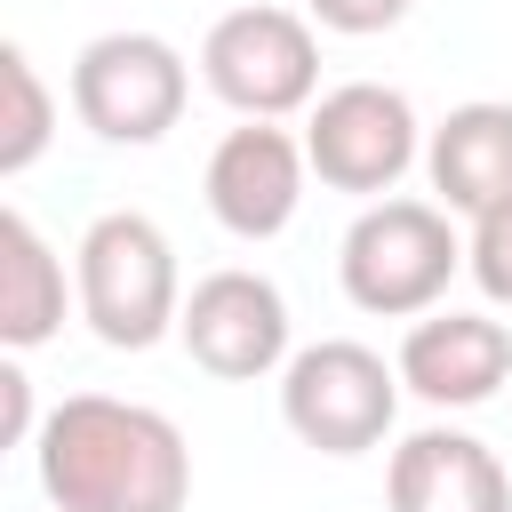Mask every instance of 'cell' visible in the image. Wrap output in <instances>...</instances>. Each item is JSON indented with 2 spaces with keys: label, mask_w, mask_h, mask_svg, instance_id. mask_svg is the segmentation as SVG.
I'll return each mask as SVG.
<instances>
[{
  "label": "cell",
  "mask_w": 512,
  "mask_h": 512,
  "mask_svg": "<svg viewBox=\"0 0 512 512\" xmlns=\"http://www.w3.org/2000/svg\"><path fill=\"white\" fill-rule=\"evenodd\" d=\"M32 456L56 512H184L192 496V448L144 400L72 392L40 416Z\"/></svg>",
  "instance_id": "obj_1"
},
{
  "label": "cell",
  "mask_w": 512,
  "mask_h": 512,
  "mask_svg": "<svg viewBox=\"0 0 512 512\" xmlns=\"http://www.w3.org/2000/svg\"><path fill=\"white\" fill-rule=\"evenodd\" d=\"M80 264V320L112 344V352H152L176 320H184V288H176V248L152 216L112 208L80 232L72 248Z\"/></svg>",
  "instance_id": "obj_2"
},
{
  "label": "cell",
  "mask_w": 512,
  "mask_h": 512,
  "mask_svg": "<svg viewBox=\"0 0 512 512\" xmlns=\"http://www.w3.org/2000/svg\"><path fill=\"white\" fill-rule=\"evenodd\" d=\"M456 264H464V240H456L448 208H432V200H368V208L352 216L344 248H336L344 296H352L360 312H376V320H416V312H432V304L448 296Z\"/></svg>",
  "instance_id": "obj_3"
},
{
  "label": "cell",
  "mask_w": 512,
  "mask_h": 512,
  "mask_svg": "<svg viewBox=\"0 0 512 512\" xmlns=\"http://www.w3.org/2000/svg\"><path fill=\"white\" fill-rule=\"evenodd\" d=\"M400 416V368L352 336H320L280 368V424L320 456H368Z\"/></svg>",
  "instance_id": "obj_4"
},
{
  "label": "cell",
  "mask_w": 512,
  "mask_h": 512,
  "mask_svg": "<svg viewBox=\"0 0 512 512\" xmlns=\"http://www.w3.org/2000/svg\"><path fill=\"white\" fill-rule=\"evenodd\" d=\"M200 80L240 120H288L320 104V40L296 8H232L200 40Z\"/></svg>",
  "instance_id": "obj_5"
},
{
  "label": "cell",
  "mask_w": 512,
  "mask_h": 512,
  "mask_svg": "<svg viewBox=\"0 0 512 512\" xmlns=\"http://www.w3.org/2000/svg\"><path fill=\"white\" fill-rule=\"evenodd\" d=\"M192 72L160 32H96L72 56V112L104 144H160L184 120Z\"/></svg>",
  "instance_id": "obj_6"
},
{
  "label": "cell",
  "mask_w": 512,
  "mask_h": 512,
  "mask_svg": "<svg viewBox=\"0 0 512 512\" xmlns=\"http://www.w3.org/2000/svg\"><path fill=\"white\" fill-rule=\"evenodd\" d=\"M424 136H416V104L384 80H344L312 104L304 120V160L328 192H360V200H384L408 168H416Z\"/></svg>",
  "instance_id": "obj_7"
},
{
  "label": "cell",
  "mask_w": 512,
  "mask_h": 512,
  "mask_svg": "<svg viewBox=\"0 0 512 512\" xmlns=\"http://www.w3.org/2000/svg\"><path fill=\"white\" fill-rule=\"evenodd\" d=\"M176 336H184V352H192L208 376H224V384H256V376H272V368L296 360V352H288V296H280L264 272H248V264H224V272L192 280Z\"/></svg>",
  "instance_id": "obj_8"
},
{
  "label": "cell",
  "mask_w": 512,
  "mask_h": 512,
  "mask_svg": "<svg viewBox=\"0 0 512 512\" xmlns=\"http://www.w3.org/2000/svg\"><path fill=\"white\" fill-rule=\"evenodd\" d=\"M304 176H312V160H304V144H296L280 120H240V128H224V144L208 152L200 192H208V216H216L232 240H272V232L296 224Z\"/></svg>",
  "instance_id": "obj_9"
},
{
  "label": "cell",
  "mask_w": 512,
  "mask_h": 512,
  "mask_svg": "<svg viewBox=\"0 0 512 512\" xmlns=\"http://www.w3.org/2000/svg\"><path fill=\"white\" fill-rule=\"evenodd\" d=\"M400 384L432 408H480L512 384V328L488 312H424L400 336Z\"/></svg>",
  "instance_id": "obj_10"
},
{
  "label": "cell",
  "mask_w": 512,
  "mask_h": 512,
  "mask_svg": "<svg viewBox=\"0 0 512 512\" xmlns=\"http://www.w3.org/2000/svg\"><path fill=\"white\" fill-rule=\"evenodd\" d=\"M384 504L392 512H512V480H504V464H496L488 440L424 424V432H408L392 448Z\"/></svg>",
  "instance_id": "obj_11"
},
{
  "label": "cell",
  "mask_w": 512,
  "mask_h": 512,
  "mask_svg": "<svg viewBox=\"0 0 512 512\" xmlns=\"http://www.w3.org/2000/svg\"><path fill=\"white\" fill-rule=\"evenodd\" d=\"M424 176H432L448 216L480 224V216L512 208V104H496V96L456 104L424 144Z\"/></svg>",
  "instance_id": "obj_12"
},
{
  "label": "cell",
  "mask_w": 512,
  "mask_h": 512,
  "mask_svg": "<svg viewBox=\"0 0 512 512\" xmlns=\"http://www.w3.org/2000/svg\"><path fill=\"white\" fill-rule=\"evenodd\" d=\"M64 328V264L24 208H0V344L32 352Z\"/></svg>",
  "instance_id": "obj_13"
},
{
  "label": "cell",
  "mask_w": 512,
  "mask_h": 512,
  "mask_svg": "<svg viewBox=\"0 0 512 512\" xmlns=\"http://www.w3.org/2000/svg\"><path fill=\"white\" fill-rule=\"evenodd\" d=\"M56 136V96L48 80L32 72V56L8 40L0 48V176H24Z\"/></svg>",
  "instance_id": "obj_14"
},
{
  "label": "cell",
  "mask_w": 512,
  "mask_h": 512,
  "mask_svg": "<svg viewBox=\"0 0 512 512\" xmlns=\"http://www.w3.org/2000/svg\"><path fill=\"white\" fill-rule=\"evenodd\" d=\"M464 264H472V280H480V296H488V304H512V208H496V216H480V224H472Z\"/></svg>",
  "instance_id": "obj_15"
},
{
  "label": "cell",
  "mask_w": 512,
  "mask_h": 512,
  "mask_svg": "<svg viewBox=\"0 0 512 512\" xmlns=\"http://www.w3.org/2000/svg\"><path fill=\"white\" fill-rule=\"evenodd\" d=\"M320 32H344V40H368V32H392L416 0H304Z\"/></svg>",
  "instance_id": "obj_16"
},
{
  "label": "cell",
  "mask_w": 512,
  "mask_h": 512,
  "mask_svg": "<svg viewBox=\"0 0 512 512\" xmlns=\"http://www.w3.org/2000/svg\"><path fill=\"white\" fill-rule=\"evenodd\" d=\"M0 440H40V424H32V376L16 360L0 368Z\"/></svg>",
  "instance_id": "obj_17"
}]
</instances>
